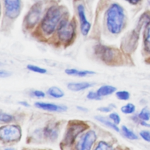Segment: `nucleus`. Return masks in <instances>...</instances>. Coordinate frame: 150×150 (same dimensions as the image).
<instances>
[{
  "label": "nucleus",
  "mask_w": 150,
  "mask_h": 150,
  "mask_svg": "<svg viewBox=\"0 0 150 150\" xmlns=\"http://www.w3.org/2000/svg\"><path fill=\"white\" fill-rule=\"evenodd\" d=\"M35 106L38 108L50 112H64L67 110V107L50 103L36 102Z\"/></svg>",
  "instance_id": "9b49d317"
},
{
  "label": "nucleus",
  "mask_w": 150,
  "mask_h": 150,
  "mask_svg": "<svg viewBox=\"0 0 150 150\" xmlns=\"http://www.w3.org/2000/svg\"><path fill=\"white\" fill-rule=\"evenodd\" d=\"M21 137L22 129L18 125H6L0 128V139L5 142L18 141Z\"/></svg>",
  "instance_id": "39448f33"
},
{
  "label": "nucleus",
  "mask_w": 150,
  "mask_h": 150,
  "mask_svg": "<svg viewBox=\"0 0 150 150\" xmlns=\"http://www.w3.org/2000/svg\"><path fill=\"white\" fill-rule=\"evenodd\" d=\"M141 124L144 127H150V124L146 123V122H145V121H143L141 122Z\"/></svg>",
  "instance_id": "f704fd0d"
},
{
  "label": "nucleus",
  "mask_w": 150,
  "mask_h": 150,
  "mask_svg": "<svg viewBox=\"0 0 150 150\" xmlns=\"http://www.w3.org/2000/svg\"><path fill=\"white\" fill-rule=\"evenodd\" d=\"M87 98L92 100H100L101 99V97L98 95L97 92H94L93 91L88 92L87 95Z\"/></svg>",
  "instance_id": "bb28decb"
},
{
  "label": "nucleus",
  "mask_w": 150,
  "mask_h": 150,
  "mask_svg": "<svg viewBox=\"0 0 150 150\" xmlns=\"http://www.w3.org/2000/svg\"><path fill=\"white\" fill-rule=\"evenodd\" d=\"M138 117L143 121H149L150 119V110L147 107H144L139 112Z\"/></svg>",
  "instance_id": "412c9836"
},
{
  "label": "nucleus",
  "mask_w": 150,
  "mask_h": 150,
  "mask_svg": "<svg viewBox=\"0 0 150 150\" xmlns=\"http://www.w3.org/2000/svg\"><path fill=\"white\" fill-rule=\"evenodd\" d=\"M88 125L83 121L71 120L69 122L64 138L60 143V146L72 145L79 134L88 128Z\"/></svg>",
  "instance_id": "f03ea898"
},
{
  "label": "nucleus",
  "mask_w": 150,
  "mask_h": 150,
  "mask_svg": "<svg viewBox=\"0 0 150 150\" xmlns=\"http://www.w3.org/2000/svg\"><path fill=\"white\" fill-rule=\"evenodd\" d=\"M60 19V9L55 6L50 7L46 12L41 22V28L43 32L46 35L53 33L61 21Z\"/></svg>",
  "instance_id": "7ed1b4c3"
},
{
  "label": "nucleus",
  "mask_w": 150,
  "mask_h": 150,
  "mask_svg": "<svg viewBox=\"0 0 150 150\" xmlns=\"http://www.w3.org/2000/svg\"><path fill=\"white\" fill-rule=\"evenodd\" d=\"M26 68L32 71L35 72V73H38L40 74H45L47 72L46 69H44V68H42L40 67H38L37 66L35 65H33V64H28L26 66Z\"/></svg>",
  "instance_id": "4be33fe9"
},
{
  "label": "nucleus",
  "mask_w": 150,
  "mask_h": 150,
  "mask_svg": "<svg viewBox=\"0 0 150 150\" xmlns=\"http://www.w3.org/2000/svg\"><path fill=\"white\" fill-rule=\"evenodd\" d=\"M93 86V84L90 82H71L68 83L67 88L73 91H80L90 88Z\"/></svg>",
  "instance_id": "f8f14e48"
},
{
  "label": "nucleus",
  "mask_w": 150,
  "mask_h": 150,
  "mask_svg": "<svg viewBox=\"0 0 150 150\" xmlns=\"http://www.w3.org/2000/svg\"><path fill=\"white\" fill-rule=\"evenodd\" d=\"M47 94L54 98H60L64 96V93L62 90L57 86H52L47 91Z\"/></svg>",
  "instance_id": "dca6fc26"
},
{
  "label": "nucleus",
  "mask_w": 150,
  "mask_h": 150,
  "mask_svg": "<svg viewBox=\"0 0 150 150\" xmlns=\"http://www.w3.org/2000/svg\"><path fill=\"white\" fill-rule=\"evenodd\" d=\"M125 1H127L128 3L133 5H138L142 1V0H125Z\"/></svg>",
  "instance_id": "2f4dec72"
},
{
  "label": "nucleus",
  "mask_w": 150,
  "mask_h": 150,
  "mask_svg": "<svg viewBox=\"0 0 150 150\" xmlns=\"http://www.w3.org/2000/svg\"><path fill=\"white\" fill-rule=\"evenodd\" d=\"M77 109L79 110V111H83V112H84L88 111V110L86 108H85L84 107H82V106H79V105L77 106Z\"/></svg>",
  "instance_id": "473e14b6"
},
{
  "label": "nucleus",
  "mask_w": 150,
  "mask_h": 150,
  "mask_svg": "<svg viewBox=\"0 0 150 150\" xmlns=\"http://www.w3.org/2000/svg\"><path fill=\"white\" fill-rule=\"evenodd\" d=\"M77 12L79 17L80 21V29L81 32L83 35L86 36L88 35L90 28H91V24L90 23L87 21L86 14H85V11L84 6L80 4L77 6Z\"/></svg>",
  "instance_id": "9d476101"
},
{
  "label": "nucleus",
  "mask_w": 150,
  "mask_h": 150,
  "mask_svg": "<svg viewBox=\"0 0 150 150\" xmlns=\"http://www.w3.org/2000/svg\"><path fill=\"white\" fill-rule=\"evenodd\" d=\"M11 75V73L6 71V70H1L0 71V76L1 77H9Z\"/></svg>",
  "instance_id": "7c9ffc66"
},
{
  "label": "nucleus",
  "mask_w": 150,
  "mask_h": 150,
  "mask_svg": "<svg viewBox=\"0 0 150 150\" xmlns=\"http://www.w3.org/2000/svg\"><path fill=\"white\" fill-rule=\"evenodd\" d=\"M6 15L11 18L15 19L19 15L21 10L20 0H5Z\"/></svg>",
  "instance_id": "0eeeda50"
},
{
  "label": "nucleus",
  "mask_w": 150,
  "mask_h": 150,
  "mask_svg": "<svg viewBox=\"0 0 150 150\" xmlns=\"http://www.w3.org/2000/svg\"><path fill=\"white\" fill-rule=\"evenodd\" d=\"M121 111L125 114H132L135 111V106L132 103H128L121 108Z\"/></svg>",
  "instance_id": "aec40b11"
},
{
  "label": "nucleus",
  "mask_w": 150,
  "mask_h": 150,
  "mask_svg": "<svg viewBox=\"0 0 150 150\" xmlns=\"http://www.w3.org/2000/svg\"><path fill=\"white\" fill-rule=\"evenodd\" d=\"M125 13L123 8L117 4H113L108 8L106 15L107 28L112 34H118L125 24Z\"/></svg>",
  "instance_id": "f257e3e1"
},
{
  "label": "nucleus",
  "mask_w": 150,
  "mask_h": 150,
  "mask_svg": "<svg viewBox=\"0 0 150 150\" xmlns=\"http://www.w3.org/2000/svg\"><path fill=\"white\" fill-rule=\"evenodd\" d=\"M115 96L120 100H128L129 98L130 94L127 91H118L115 93Z\"/></svg>",
  "instance_id": "5701e85b"
},
{
  "label": "nucleus",
  "mask_w": 150,
  "mask_h": 150,
  "mask_svg": "<svg viewBox=\"0 0 150 150\" xmlns=\"http://www.w3.org/2000/svg\"><path fill=\"white\" fill-rule=\"evenodd\" d=\"M19 104L24 106V107H28L30 106V105L29 104V103L25 101H21L19 102Z\"/></svg>",
  "instance_id": "72a5a7b5"
},
{
  "label": "nucleus",
  "mask_w": 150,
  "mask_h": 150,
  "mask_svg": "<svg viewBox=\"0 0 150 150\" xmlns=\"http://www.w3.org/2000/svg\"><path fill=\"white\" fill-rule=\"evenodd\" d=\"M97 134L93 130L88 131L80 141L77 146L79 149L90 150L97 139Z\"/></svg>",
  "instance_id": "6e6552de"
},
{
  "label": "nucleus",
  "mask_w": 150,
  "mask_h": 150,
  "mask_svg": "<svg viewBox=\"0 0 150 150\" xmlns=\"http://www.w3.org/2000/svg\"><path fill=\"white\" fill-rule=\"evenodd\" d=\"M112 106H111L110 105L108 107H99L97 110L101 112H109L112 110Z\"/></svg>",
  "instance_id": "c756f323"
},
{
  "label": "nucleus",
  "mask_w": 150,
  "mask_h": 150,
  "mask_svg": "<svg viewBox=\"0 0 150 150\" xmlns=\"http://www.w3.org/2000/svg\"><path fill=\"white\" fill-rule=\"evenodd\" d=\"M116 87L112 86L104 85L98 88L96 92L98 94V95L101 97L112 94L116 91Z\"/></svg>",
  "instance_id": "4468645a"
},
{
  "label": "nucleus",
  "mask_w": 150,
  "mask_h": 150,
  "mask_svg": "<svg viewBox=\"0 0 150 150\" xmlns=\"http://www.w3.org/2000/svg\"><path fill=\"white\" fill-rule=\"evenodd\" d=\"M139 135L141 137L146 141L150 142V131H142L140 132Z\"/></svg>",
  "instance_id": "cd10ccee"
},
{
  "label": "nucleus",
  "mask_w": 150,
  "mask_h": 150,
  "mask_svg": "<svg viewBox=\"0 0 150 150\" xmlns=\"http://www.w3.org/2000/svg\"><path fill=\"white\" fill-rule=\"evenodd\" d=\"M94 50L97 57L108 65H115L120 62V53L115 48L98 44Z\"/></svg>",
  "instance_id": "20e7f679"
},
{
  "label": "nucleus",
  "mask_w": 150,
  "mask_h": 150,
  "mask_svg": "<svg viewBox=\"0 0 150 150\" xmlns=\"http://www.w3.org/2000/svg\"><path fill=\"white\" fill-rule=\"evenodd\" d=\"M121 129H122L123 135L127 138L131 140H135L138 138V136L134 132H132L131 130L128 129L126 126L122 125L121 127Z\"/></svg>",
  "instance_id": "6ab92c4d"
},
{
  "label": "nucleus",
  "mask_w": 150,
  "mask_h": 150,
  "mask_svg": "<svg viewBox=\"0 0 150 150\" xmlns=\"http://www.w3.org/2000/svg\"><path fill=\"white\" fill-rule=\"evenodd\" d=\"M41 13V8L40 5L36 4L34 5L28 12L25 22L28 28L33 27L39 20Z\"/></svg>",
  "instance_id": "1a4fd4ad"
},
{
  "label": "nucleus",
  "mask_w": 150,
  "mask_h": 150,
  "mask_svg": "<svg viewBox=\"0 0 150 150\" xmlns=\"http://www.w3.org/2000/svg\"><path fill=\"white\" fill-rule=\"evenodd\" d=\"M94 118L97 121H98L100 122L101 123L103 124L106 127H109V128L114 129V131H115L117 132H119L120 131V129L117 127V125L115 124L114 122L110 121V120L107 119L105 117H103L101 115H96V116L94 117Z\"/></svg>",
  "instance_id": "2eb2a0df"
},
{
  "label": "nucleus",
  "mask_w": 150,
  "mask_h": 150,
  "mask_svg": "<svg viewBox=\"0 0 150 150\" xmlns=\"http://www.w3.org/2000/svg\"><path fill=\"white\" fill-rule=\"evenodd\" d=\"M44 135L51 140H54L58 136V129L56 127H46L45 128Z\"/></svg>",
  "instance_id": "f3484780"
},
{
  "label": "nucleus",
  "mask_w": 150,
  "mask_h": 150,
  "mask_svg": "<svg viewBox=\"0 0 150 150\" xmlns=\"http://www.w3.org/2000/svg\"><path fill=\"white\" fill-rule=\"evenodd\" d=\"M144 40L145 49L150 53V24L145 26Z\"/></svg>",
  "instance_id": "a211bd4d"
},
{
  "label": "nucleus",
  "mask_w": 150,
  "mask_h": 150,
  "mask_svg": "<svg viewBox=\"0 0 150 150\" xmlns=\"http://www.w3.org/2000/svg\"><path fill=\"white\" fill-rule=\"evenodd\" d=\"M14 119V117L7 113H4V112H1L0 114V121L2 122H5V123H8L11 121H12Z\"/></svg>",
  "instance_id": "b1692460"
},
{
  "label": "nucleus",
  "mask_w": 150,
  "mask_h": 150,
  "mask_svg": "<svg viewBox=\"0 0 150 150\" xmlns=\"http://www.w3.org/2000/svg\"><path fill=\"white\" fill-rule=\"evenodd\" d=\"M109 118L112 120L115 124L118 125L120 123L121 118L117 112H111L109 114Z\"/></svg>",
  "instance_id": "a878e982"
},
{
  "label": "nucleus",
  "mask_w": 150,
  "mask_h": 150,
  "mask_svg": "<svg viewBox=\"0 0 150 150\" xmlns=\"http://www.w3.org/2000/svg\"><path fill=\"white\" fill-rule=\"evenodd\" d=\"M32 94L35 97L38 98H43L45 97V93L40 90H34L32 91Z\"/></svg>",
  "instance_id": "c85d7f7f"
},
{
  "label": "nucleus",
  "mask_w": 150,
  "mask_h": 150,
  "mask_svg": "<svg viewBox=\"0 0 150 150\" xmlns=\"http://www.w3.org/2000/svg\"><path fill=\"white\" fill-rule=\"evenodd\" d=\"M111 148H112L111 146L110 145H109L107 142L104 141H100L98 142L95 149H96V150H107V149H110Z\"/></svg>",
  "instance_id": "393cba45"
},
{
  "label": "nucleus",
  "mask_w": 150,
  "mask_h": 150,
  "mask_svg": "<svg viewBox=\"0 0 150 150\" xmlns=\"http://www.w3.org/2000/svg\"><path fill=\"white\" fill-rule=\"evenodd\" d=\"M57 34L59 39L63 43L71 42L75 35L74 25L67 20H62L57 26Z\"/></svg>",
  "instance_id": "423d86ee"
},
{
  "label": "nucleus",
  "mask_w": 150,
  "mask_h": 150,
  "mask_svg": "<svg viewBox=\"0 0 150 150\" xmlns=\"http://www.w3.org/2000/svg\"><path fill=\"white\" fill-rule=\"evenodd\" d=\"M64 71L68 75L79 77H85L87 75H92L96 73V72L91 70H79L76 69H66Z\"/></svg>",
  "instance_id": "ddd939ff"
}]
</instances>
